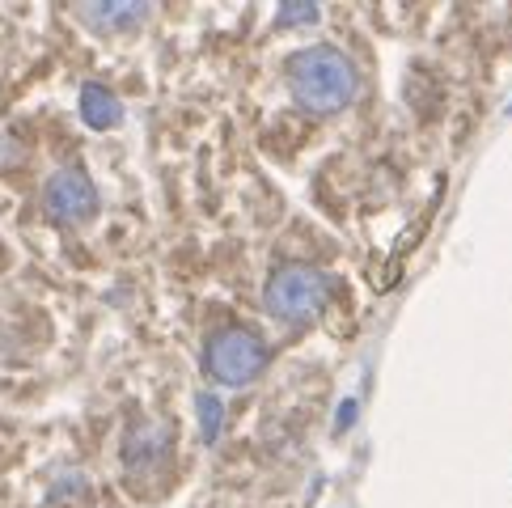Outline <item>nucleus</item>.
<instances>
[{
	"mask_svg": "<svg viewBox=\"0 0 512 508\" xmlns=\"http://www.w3.org/2000/svg\"><path fill=\"white\" fill-rule=\"evenodd\" d=\"M149 17V5H140V0H132V5H89L81 9V22L98 26V30H123V26H136Z\"/></svg>",
	"mask_w": 512,
	"mask_h": 508,
	"instance_id": "7",
	"label": "nucleus"
},
{
	"mask_svg": "<svg viewBox=\"0 0 512 508\" xmlns=\"http://www.w3.org/2000/svg\"><path fill=\"white\" fill-rule=\"evenodd\" d=\"M166 428L161 424H136L132 432H127V441H123V462L127 470H136V475H144V470H153L161 458H166Z\"/></svg>",
	"mask_w": 512,
	"mask_h": 508,
	"instance_id": "5",
	"label": "nucleus"
},
{
	"mask_svg": "<svg viewBox=\"0 0 512 508\" xmlns=\"http://www.w3.org/2000/svg\"><path fill=\"white\" fill-rule=\"evenodd\" d=\"M81 119L89 127H98V132H106V127L119 123V102L106 85H85L81 89Z\"/></svg>",
	"mask_w": 512,
	"mask_h": 508,
	"instance_id": "6",
	"label": "nucleus"
},
{
	"mask_svg": "<svg viewBox=\"0 0 512 508\" xmlns=\"http://www.w3.org/2000/svg\"><path fill=\"white\" fill-rule=\"evenodd\" d=\"M195 407H199V424H204V441H216V432H221V420H225V407H221V398H216V394H199L195 398Z\"/></svg>",
	"mask_w": 512,
	"mask_h": 508,
	"instance_id": "8",
	"label": "nucleus"
},
{
	"mask_svg": "<svg viewBox=\"0 0 512 508\" xmlns=\"http://www.w3.org/2000/svg\"><path fill=\"white\" fill-rule=\"evenodd\" d=\"M288 85L305 111H339L356 94V68L339 47H305L288 60Z\"/></svg>",
	"mask_w": 512,
	"mask_h": 508,
	"instance_id": "1",
	"label": "nucleus"
},
{
	"mask_svg": "<svg viewBox=\"0 0 512 508\" xmlns=\"http://www.w3.org/2000/svg\"><path fill=\"white\" fill-rule=\"evenodd\" d=\"M43 204H47V216L60 225H81L94 216L98 208V187L89 183V174L81 170H60L47 178V191H43Z\"/></svg>",
	"mask_w": 512,
	"mask_h": 508,
	"instance_id": "4",
	"label": "nucleus"
},
{
	"mask_svg": "<svg viewBox=\"0 0 512 508\" xmlns=\"http://www.w3.org/2000/svg\"><path fill=\"white\" fill-rule=\"evenodd\" d=\"M263 365H267V343L254 331H246V326H225L208 343V373L225 381V386H242V381L259 377Z\"/></svg>",
	"mask_w": 512,
	"mask_h": 508,
	"instance_id": "3",
	"label": "nucleus"
},
{
	"mask_svg": "<svg viewBox=\"0 0 512 508\" xmlns=\"http://www.w3.org/2000/svg\"><path fill=\"white\" fill-rule=\"evenodd\" d=\"M318 22V5H284L280 9V26H314Z\"/></svg>",
	"mask_w": 512,
	"mask_h": 508,
	"instance_id": "9",
	"label": "nucleus"
},
{
	"mask_svg": "<svg viewBox=\"0 0 512 508\" xmlns=\"http://www.w3.org/2000/svg\"><path fill=\"white\" fill-rule=\"evenodd\" d=\"M331 288L335 276H326L322 267H309V263H284L276 276L267 280V310L284 318V322H309L326 301H331Z\"/></svg>",
	"mask_w": 512,
	"mask_h": 508,
	"instance_id": "2",
	"label": "nucleus"
}]
</instances>
